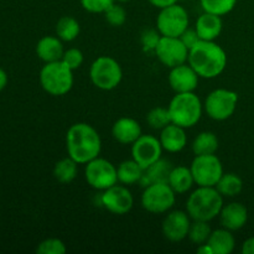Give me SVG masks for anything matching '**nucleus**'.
Masks as SVG:
<instances>
[{"mask_svg": "<svg viewBox=\"0 0 254 254\" xmlns=\"http://www.w3.org/2000/svg\"><path fill=\"white\" fill-rule=\"evenodd\" d=\"M7 84V74L6 72L4 71L2 68H0V91H2V89L6 87Z\"/></svg>", "mask_w": 254, "mask_h": 254, "instance_id": "79ce46f5", "label": "nucleus"}, {"mask_svg": "<svg viewBox=\"0 0 254 254\" xmlns=\"http://www.w3.org/2000/svg\"><path fill=\"white\" fill-rule=\"evenodd\" d=\"M241 251H242L243 254H254V236L253 237L247 238L243 242Z\"/></svg>", "mask_w": 254, "mask_h": 254, "instance_id": "58836bf2", "label": "nucleus"}, {"mask_svg": "<svg viewBox=\"0 0 254 254\" xmlns=\"http://www.w3.org/2000/svg\"><path fill=\"white\" fill-rule=\"evenodd\" d=\"M223 207V196L213 186H197L189 195L186 212L192 221H210L218 217Z\"/></svg>", "mask_w": 254, "mask_h": 254, "instance_id": "7ed1b4c3", "label": "nucleus"}, {"mask_svg": "<svg viewBox=\"0 0 254 254\" xmlns=\"http://www.w3.org/2000/svg\"><path fill=\"white\" fill-rule=\"evenodd\" d=\"M146 123L149 127L155 130H161L166 126L171 123V117L169 113V109L165 107H155L150 109L146 114Z\"/></svg>", "mask_w": 254, "mask_h": 254, "instance_id": "c756f323", "label": "nucleus"}, {"mask_svg": "<svg viewBox=\"0 0 254 254\" xmlns=\"http://www.w3.org/2000/svg\"><path fill=\"white\" fill-rule=\"evenodd\" d=\"M191 217L186 211L175 210L169 212L161 223L164 237L170 242H181L188 238Z\"/></svg>", "mask_w": 254, "mask_h": 254, "instance_id": "2eb2a0df", "label": "nucleus"}, {"mask_svg": "<svg viewBox=\"0 0 254 254\" xmlns=\"http://www.w3.org/2000/svg\"><path fill=\"white\" fill-rule=\"evenodd\" d=\"M190 24L188 10L176 4L160 9L156 16V29L161 36L180 37Z\"/></svg>", "mask_w": 254, "mask_h": 254, "instance_id": "1a4fd4ad", "label": "nucleus"}, {"mask_svg": "<svg viewBox=\"0 0 254 254\" xmlns=\"http://www.w3.org/2000/svg\"><path fill=\"white\" fill-rule=\"evenodd\" d=\"M81 32L79 22L73 16H62L60 17L56 24V36L60 37L62 41L71 42L78 37Z\"/></svg>", "mask_w": 254, "mask_h": 254, "instance_id": "c85d7f7f", "label": "nucleus"}, {"mask_svg": "<svg viewBox=\"0 0 254 254\" xmlns=\"http://www.w3.org/2000/svg\"><path fill=\"white\" fill-rule=\"evenodd\" d=\"M163 150L159 138L149 134H141L131 144V159H134L141 168L146 169L161 159Z\"/></svg>", "mask_w": 254, "mask_h": 254, "instance_id": "ddd939ff", "label": "nucleus"}, {"mask_svg": "<svg viewBox=\"0 0 254 254\" xmlns=\"http://www.w3.org/2000/svg\"><path fill=\"white\" fill-rule=\"evenodd\" d=\"M176 193L168 183H154L144 188L140 202L145 211L150 213H166L174 207Z\"/></svg>", "mask_w": 254, "mask_h": 254, "instance_id": "6e6552de", "label": "nucleus"}, {"mask_svg": "<svg viewBox=\"0 0 254 254\" xmlns=\"http://www.w3.org/2000/svg\"><path fill=\"white\" fill-rule=\"evenodd\" d=\"M197 253L198 254H215L213 253V250L211 248V246L208 245V243H203V245L198 246Z\"/></svg>", "mask_w": 254, "mask_h": 254, "instance_id": "a19ab883", "label": "nucleus"}, {"mask_svg": "<svg viewBox=\"0 0 254 254\" xmlns=\"http://www.w3.org/2000/svg\"><path fill=\"white\" fill-rule=\"evenodd\" d=\"M171 123L189 129L200 122L203 112V104L195 92L176 93L168 106Z\"/></svg>", "mask_w": 254, "mask_h": 254, "instance_id": "20e7f679", "label": "nucleus"}, {"mask_svg": "<svg viewBox=\"0 0 254 254\" xmlns=\"http://www.w3.org/2000/svg\"><path fill=\"white\" fill-rule=\"evenodd\" d=\"M211 233H212V230H211L208 222H206V221H192L188 238L192 243L200 246L203 243H207Z\"/></svg>", "mask_w": 254, "mask_h": 254, "instance_id": "2f4dec72", "label": "nucleus"}, {"mask_svg": "<svg viewBox=\"0 0 254 254\" xmlns=\"http://www.w3.org/2000/svg\"><path fill=\"white\" fill-rule=\"evenodd\" d=\"M215 188L223 197H235L243 190V181L237 174L223 173Z\"/></svg>", "mask_w": 254, "mask_h": 254, "instance_id": "cd10ccee", "label": "nucleus"}, {"mask_svg": "<svg viewBox=\"0 0 254 254\" xmlns=\"http://www.w3.org/2000/svg\"><path fill=\"white\" fill-rule=\"evenodd\" d=\"M153 6L158 7V9H163V7L170 6V5L176 4L179 0H148Z\"/></svg>", "mask_w": 254, "mask_h": 254, "instance_id": "ea45409f", "label": "nucleus"}, {"mask_svg": "<svg viewBox=\"0 0 254 254\" xmlns=\"http://www.w3.org/2000/svg\"><path fill=\"white\" fill-rule=\"evenodd\" d=\"M102 206L113 215H126L133 208L134 197L130 190L123 185H113L103 191L101 196Z\"/></svg>", "mask_w": 254, "mask_h": 254, "instance_id": "4468645a", "label": "nucleus"}, {"mask_svg": "<svg viewBox=\"0 0 254 254\" xmlns=\"http://www.w3.org/2000/svg\"><path fill=\"white\" fill-rule=\"evenodd\" d=\"M193 180L197 186L217 185L218 180L223 175V166L216 154L210 155H195L190 165Z\"/></svg>", "mask_w": 254, "mask_h": 254, "instance_id": "9b49d317", "label": "nucleus"}, {"mask_svg": "<svg viewBox=\"0 0 254 254\" xmlns=\"http://www.w3.org/2000/svg\"><path fill=\"white\" fill-rule=\"evenodd\" d=\"M207 243L215 254H230L235 251L236 238L232 235V231L222 227L212 231Z\"/></svg>", "mask_w": 254, "mask_h": 254, "instance_id": "5701e85b", "label": "nucleus"}, {"mask_svg": "<svg viewBox=\"0 0 254 254\" xmlns=\"http://www.w3.org/2000/svg\"><path fill=\"white\" fill-rule=\"evenodd\" d=\"M40 84L51 96H64L73 87V71L62 61L45 64L40 71Z\"/></svg>", "mask_w": 254, "mask_h": 254, "instance_id": "39448f33", "label": "nucleus"}, {"mask_svg": "<svg viewBox=\"0 0 254 254\" xmlns=\"http://www.w3.org/2000/svg\"><path fill=\"white\" fill-rule=\"evenodd\" d=\"M168 184L173 189L174 192L178 193V195L189 192L192 189V186L195 185V180H193L191 169L184 165L173 168L170 174H169Z\"/></svg>", "mask_w": 254, "mask_h": 254, "instance_id": "4be33fe9", "label": "nucleus"}, {"mask_svg": "<svg viewBox=\"0 0 254 254\" xmlns=\"http://www.w3.org/2000/svg\"><path fill=\"white\" fill-rule=\"evenodd\" d=\"M61 61L66 64L67 67L72 69V71H76L79 67L82 66L84 61V56L82 54L81 50L76 49V47H72V49L64 50V56H62Z\"/></svg>", "mask_w": 254, "mask_h": 254, "instance_id": "f704fd0d", "label": "nucleus"}, {"mask_svg": "<svg viewBox=\"0 0 254 254\" xmlns=\"http://www.w3.org/2000/svg\"><path fill=\"white\" fill-rule=\"evenodd\" d=\"M89 78L101 91H112L121 84L123 69L113 57L99 56L89 67Z\"/></svg>", "mask_w": 254, "mask_h": 254, "instance_id": "423d86ee", "label": "nucleus"}, {"mask_svg": "<svg viewBox=\"0 0 254 254\" xmlns=\"http://www.w3.org/2000/svg\"><path fill=\"white\" fill-rule=\"evenodd\" d=\"M84 179L91 188L104 191L118 183L117 168L109 160L97 156L84 168Z\"/></svg>", "mask_w": 254, "mask_h": 254, "instance_id": "9d476101", "label": "nucleus"}, {"mask_svg": "<svg viewBox=\"0 0 254 254\" xmlns=\"http://www.w3.org/2000/svg\"><path fill=\"white\" fill-rule=\"evenodd\" d=\"M78 165L71 156L61 159L54 166V178L61 184H71L78 175Z\"/></svg>", "mask_w": 254, "mask_h": 254, "instance_id": "a878e982", "label": "nucleus"}, {"mask_svg": "<svg viewBox=\"0 0 254 254\" xmlns=\"http://www.w3.org/2000/svg\"><path fill=\"white\" fill-rule=\"evenodd\" d=\"M218 138L212 131H201L192 141V151L195 155H210L218 150Z\"/></svg>", "mask_w": 254, "mask_h": 254, "instance_id": "bb28decb", "label": "nucleus"}, {"mask_svg": "<svg viewBox=\"0 0 254 254\" xmlns=\"http://www.w3.org/2000/svg\"><path fill=\"white\" fill-rule=\"evenodd\" d=\"M188 64L200 78L212 79L220 76L227 66V54L215 41H202L189 51Z\"/></svg>", "mask_w": 254, "mask_h": 254, "instance_id": "f03ea898", "label": "nucleus"}, {"mask_svg": "<svg viewBox=\"0 0 254 254\" xmlns=\"http://www.w3.org/2000/svg\"><path fill=\"white\" fill-rule=\"evenodd\" d=\"M238 103V94L226 88L213 89L206 97L203 111L213 121L223 122L235 114Z\"/></svg>", "mask_w": 254, "mask_h": 254, "instance_id": "0eeeda50", "label": "nucleus"}, {"mask_svg": "<svg viewBox=\"0 0 254 254\" xmlns=\"http://www.w3.org/2000/svg\"><path fill=\"white\" fill-rule=\"evenodd\" d=\"M161 39V34L158 31V29H148L144 30L143 34H141L140 42L143 50L145 52H155L156 46H158L159 41Z\"/></svg>", "mask_w": 254, "mask_h": 254, "instance_id": "c9c22d12", "label": "nucleus"}, {"mask_svg": "<svg viewBox=\"0 0 254 254\" xmlns=\"http://www.w3.org/2000/svg\"><path fill=\"white\" fill-rule=\"evenodd\" d=\"M180 40L183 41V44L188 47L189 51H190V50L192 49L196 44H198V42L201 41L197 31H196L195 29H190V27H188V29H186L185 31L181 34Z\"/></svg>", "mask_w": 254, "mask_h": 254, "instance_id": "4c0bfd02", "label": "nucleus"}, {"mask_svg": "<svg viewBox=\"0 0 254 254\" xmlns=\"http://www.w3.org/2000/svg\"><path fill=\"white\" fill-rule=\"evenodd\" d=\"M220 222L223 228L232 231H240L246 226L248 221V210L243 203L231 202L223 205L220 215Z\"/></svg>", "mask_w": 254, "mask_h": 254, "instance_id": "f3484780", "label": "nucleus"}, {"mask_svg": "<svg viewBox=\"0 0 254 254\" xmlns=\"http://www.w3.org/2000/svg\"><path fill=\"white\" fill-rule=\"evenodd\" d=\"M103 15L106 21L113 27L123 26L127 21V11L122 6L121 2H114L112 6L108 7V10Z\"/></svg>", "mask_w": 254, "mask_h": 254, "instance_id": "473e14b6", "label": "nucleus"}, {"mask_svg": "<svg viewBox=\"0 0 254 254\" xmlns=\"http://www.w3.org/2000/svg\"><path fill=\"white\" fill-rule=\"evenodd\" d=\"M200 4L203 11L223 16L235 9L237 0H200Z\"/></svg>", "mask_w": 254, "mask_h": 254, "instance_id": "7c9ffc66", "label": "nucleus"}, {"mask_svg": "<svg viewBox=\"0 0 254 254\" xmlns=\"http://www.w3.org/2000/svg\"><path fill=\"white\" fill-rule=\"evenodd\" d=\"M66 251V245L59 238H47L40 242L36 248L37 254H64Z\"/></svg>", "mask_w": 254, "mask_h": 254, "instance_id": "72a5a7b5", "label": "nucleus"}, {"mask_svg": "<svg viewBox=\"0 0 254 254\" xmlns=\"http://www.w3.org/2000/svg\"><path fill=\"white\" fill-rule=\"evenodd\" d=\"M154 54L169 68L186 64L189 59V49L183 44L180 37L161 36Z\"/></svg>", "mask_w": 254, "mask_h": 254, "instance_id": "f8f14e48", "label": "nucleus"}, {"mask_svg": "<svg viewBox=\"0 0 254 254\" xmlns=\"http://www.w3.org/2000/svg\"><path fill=\"white\" fill-rule=\"evenodd\" d=\"M159 140L164 150L168 153H180L188 145L186 129L178 124L170 123L160 130Z\"/></svg>", "mask_w": 254, "mask_h": 254, "instance_id": "a211bd4d", "label": "nucleus"}, {"mask_svg": "<svg viewBox=\"0 0 254 254\" xmlns=\"http://www.w3.org/2000/svg\"><path fill=\"white\" fill-rule=\"evenodd\" d=\"M117 174H118V183L123 185H134L140 183L144 169L134 159H129L119 164L117 168Z\"/></svg>", "mask_w": 254, "mask_h": 254, "instance_id": "393cba45", "label": "nucleus"}, {"mask_svg": "<svg viewBox=\"0 0 254 254\" xmlns=\"http://www.w3.org/2000/svg\"><path fill=\"white\" fill-rule=\"evenodd\" d=\"M143 134L138 121L130 117H122L114 122L112 127V135L118 143L131 145Z\"/></svg>", "mask_w": 254, "mask_h": 254, "instance_id": "6ab92c4d", "label": "nucleus"}, {"mask_svg": "<svg viewBox=\"0 0 254 254\" xmlns=\"http://www.w3.org/2000/svg\"><path fill=\"white\" fill-rule=\"evenodd\" d=\"M117 2H121V4H123V2H128V1H130V0H116Z\"/></svg>", "mask_w": 254, "mask_h": 254, "instance_id": "37998d69", "label": "nucleus"}, {"mask_svg": "<svg viewBox=\"0 0 254 254\" xmlns=\"http://www.w3.org/2000/svg\"><path fill=\"white\" fill-rule=\"evenodd\" d=\"M64 45L62 40L57 36H44L36 45V55L45 64L61 61L64 56Z\"/></svg>", "mask_w": 254, "mask_h": 254, "instance_id": "412c9836", "label": "nucleus"}, {"mask_svg": "<svg viewBox=\"0 0 254 254\" xmlns=\"http://www.w3.org/2000/svg\"><path fill=\"white\" fill-rule=\"evenodd\" d=\"M82 7L92 14H104L116 0H79Z\"/></svg>", "mask_w": 254, "mask_h": 254, "instance_id": "e433bc0d", "label": "nucleus"}, {"mask_svg": "<svg viewBox=\"0 0 254 254\" xmlns=\"http://www.w3.org/2000/svg\"><path fill=\"white\" fill-rule=\"evenodd\" d=\"M222 29L223 22L220 15L203 11L196 20L195 30L202 41H215L221 35Z\"/></svg>", "mask_w": 254, "mask_h": 254, "instance_id": "aec40b11", "label": "nucleus"}, {"mask_svg": "<svg viewBox=\"0 0 254 254\" xmlns=\"http://www.w3.org/2000/svg\"><path fill=\"white\" fill-rule=\"evenodd\" d=\"M171 169H173V166L169 161L159 159L158 161L151 164L149 168L144 169V174L140 183L143 184L144 188L154 183H168V178Z\"/></svg>", "mask_w": 254, "mask_h": 254, "instance_id": "b1692460", "label": "nucleus"}, {"mask_svg": "<svg viewBox=\"0 0 254 254\" xmlns=\"http://www.w3.org/2000/svg\"><path fill=\"white\" fill-rule=\"evenodd\" d=\"M168 81L175 93H188V92H195V89L198 87L200 76L186 62V64L170 68Z\"/></svg>", "mask_w": 254, "mask_h": 254, "instance_id": "dca6fc26", "label": "nucleus"}, {"mask_svg": "<svg viewBox=\"0 0 254 254\" xmlns=\"http://www.w3.org/2000/svg\"><path fill=\"white\" fill-rule=\"evenodd\" d=\"M66 149L68 156L79 165H86L101 154V135L91 124L74 123L67 130Z\"/></svg>", "mask_w": 254, "mask_h": 254, "instance_id": "f257e3e1", "label": "nucleus"}]
</instances>
